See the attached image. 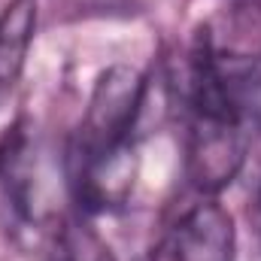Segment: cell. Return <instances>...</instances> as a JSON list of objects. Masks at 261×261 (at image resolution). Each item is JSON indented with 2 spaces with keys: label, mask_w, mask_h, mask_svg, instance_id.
Wrapping results in <instances>:
<instances>
[{
  "label": "cell",
  "mask_w": 261,
  "mask_h": 261,
  "mask_svg": "<svg viewBox=\"0 0 261 261\" xmlns=\"http://www.w3.org/2000/svg\"><path fill=\"white\" fill-rule=\"evenodd\" d=\"M37 0H9L0 9V88L18 82L37 34Z\"/></svg>",
  "instance_id": "277c9868"
},
{
  "label": "cell",
  "mask_w": 261,
  "mask_h": 261,
  "mask_svg": "<svg viewBox=\"0 0 261 261\" xmlns=\"http://www.w3.org/2000/svg\"><path fill=\"white\" fill-rule=\"evenodd\" d=\"M258 225H261V195H258Z\"/></svg>",
  "instance_id": "5b68a950"
},
{
  "label": "cell",
  "mask_w": 261,
  "mask_h": 261,
  "mask_svg": "<svg viewBox=\"0 0 261 261\" xmlns=\"http://www.w3.org/2000/svg\"><path fill=\"white\" fill-rule=\"evenodd\" d=\"M146 97V76L128 64H113L100 73L88 97L85 119L73 143V164L134 152V125Z\"/></svg>",
  "instance_id": "6da1fadb"
},
{
  "label": "cell",
  "mask_w": 261,
  "mask_h": 261,
  "mask_svg": "<svg viewBox=\"0 0 261 261\" xmlns=\"http://www.w3.org/2000/svg\"><path fill=\"white\" fill-rule=\"evenodd\" d=\"M0 200L24 231H40L52 219L43 152L34 128L24 122L12 125L0 143Z\"/></svg>",
  "instance_id": "7a4b0ae2"
},
{
  "label": "cell",
  "mask_w": 261,
  "mask_h": 261,
  "mask_svg": "<svg viewBox=\"0 0 261 261\" xmlns=\"http://www.w3.org/2000/svg\"><path fill=\"white\" fill-rule=\"evenodd\" d=\"M237 231L219 200L195 203L173 231V261H234Z\"/></svg>",
  "instance_id": "3957f363"
}]
</instances>
